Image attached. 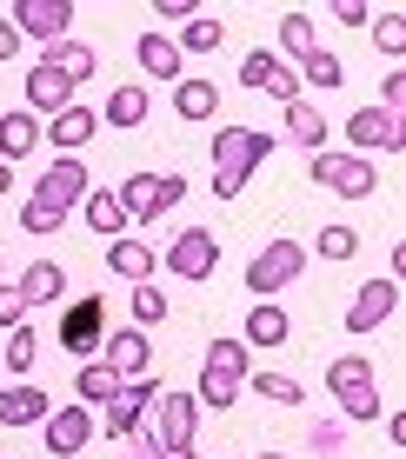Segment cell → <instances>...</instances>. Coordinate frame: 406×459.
I'll return each instance as SVG.
<instances>
[{
  "mask_svg": "<svg viewBox=\"0 0 406 459\" xmlns=\"http://www.w3.org/2000/svg\"><path fill=\"white\" fill-rule=\"evenodd\" d=\"M300 266H307V247H300V240H273V247H260V260L246 266V293L273 299L280 287H293V280H300Z\"/></svg>",
  "mask_w": 406,
  "mask_h": 459,
  "instance_id": "cell-6",
  "label": "cell"
},
{
  "mask_svg": "<svg viewBox=\"0 0 406 459\" xmlns=\"http://www.w3.org/2000/svg\"><path fill=\"white\" fill-rule=\"evenodd\" d=\"M0 273H7V260H0Z\"/></svg>",
  "mask_w": 406,
  "mask_h": 459,
  "instance_id": "cell-50",
  "label": "cell"
},
{
  "mask_svg": "<svg viewBox=\"0 0 406 459\" xmlns=\"http://www.w3.org/2000/svg\"><path fill=\"white\" fill-rule=\"evenodd\" d=\"M153 7H160V21H180V27L194 21V0H153Z\"/></svg>",
  "mask_w": 406,
  "mask_h": 459,
  "instance_id": "cell-45",
  "label": "cell"
},
{
  "mask_svg": "<svg viewBox=\"0 0 406 459\" xmlns=\"http://www.w3.org/2000/svg\"><path fill=\"white\" fill-rule=\"evenodd\" d=\"M160 266H167V273H180V280H207L213 266H220V240H213L207 227H186L180 240L167 247V260H160Z\"/></svg>",
  "mask_w": 406,
  "mask_h": 459,
  "instance_id": "cell-11",
  "label": "cell"
},
{
  "mask_svg": "<svg viewBox=\"0 0 406 459\" xmlns=\"http://www.w3.org/2000/svg\"><path fill=\"white\" fill-rule=\"evenodd\" d=\"M254 459H293V453H254Z\"/></svg>",
  "mask_w": 406,
  "mask_h": 459,
  "instance_id": "cell-48",
  "label": "cell"
},
{
  "mask_svg": "<svg viewBox=\"0 0 406 459\" xmlns=\"http://www.w3.org/2000/svg\"><path fill=\"white\" fill-rule=\"evenodd\" d=\"M134 54H140V67H147L153 81H180V47L167 40V34H140Z\"/></svg>",
  "mask_w": 406,
  "mask_h": 459,
  "instance_id": "cell-28",
  "label": "cell"
},
{
  "mask_svg": "<svg viewBox=\"0 0 406 459\" xmlns=\"http://www.w3.org/2000/svg\"><path fill=\"white\" fill-rule=\"evenodd\" d=\"M93 433H100V426H93V413H87L81 400H73V406H54V413L40 420V439H47V453H54V459L87 453V439H93Z\"/></svg>",
  "mask_w": 406,
  "mask_h": 459,
  "instance_id": "cell-10",
  "label": "cell"
},
{
  "mask_svg": "<svg viewBox=\"0 0 406 459\" xmlns=\"http://www.w3.org/2000/svg\"><path fill=\"white\" fill-rule=\"evenodd\" d=\"M300 74H307V87H340V81H347L340 54H326V47H314V54H300Z\"/></svg>",
  "mask_w": 406,
  "mask_h": 459,
  "instance_id": "cell-34",
  "label": "cell"
},
{
  "mask_svg": "<svg viewBox=\"0 0 406 459\" xmlns=\"http://www.w3.org/2000/svg\"><path fill=\"white\" fill-rule=\"evenodd\" d=\"M160 393H167V386H160V379H153V373L127 379V386H120L114 400L100 406V413H107V420H100V433H107V439H134L140 426H147V406L160 400Z\"/></svg>",
  "mask_w": 406,
  "mask_h": 459,
  "instance_id": "cell-5",
  "label": "cell"
},
{
  "mask_svg": "<svg viewBox=\"0 0 406 459\" xmlns=\"http://www.w3.org/2000/svg\"><path fill=\"white\" fill-rule=\"evenodd\" d=\"M314 253H320V260H353V253H360V233H353L347 220H326L320 240H314Z\"/></svg>",
  "mask_w": 406,
  "mask_h": 459,
  "instance_id": "cell-33",
  "label": "cell"
},
{
  "mask_svg": "<svg viewBox=\"0 0 406 459\" xmlns=\"http://www.w3.org/2000/svg\"><path fill=\"white\" fill-rule=\"evenodd\" d=\"M73 393H81V406L93 413V406H107V400H114V393H120V379L107 373L100 359H81V373H73Z\"/></svg>",
  "mask_w": 406,
  "mask_h": 459,
  "instance_id": "cell-29",
  "label": "cell"
},
{
  "mask_svg": "<svg viewBox=\"0 0 406 459\" xmlns=\"http://www.w3.org/2000/svg\"><path fill=\"white\" fill-rule=\"evenodd\" d=\"M347 140H353V147H380V153H400V147H406V126H400V114L360 107V114H347Z\"/></svg>",
  "mask_w": 406,
  "mask_h": 459,
  "instance_id": "cell-16",
  "label": "cell"
},
{
  "mask_svg": "<svg viewBox=\"0 0 406 459\" xmlns=\"http://www.w3.org/2000/svg\"><path fill=\"white\" fill-rule=\"evenodd\" d=\"M40 60H47V67H60V74H67L73 87H81V81H93V67H100V54H93L87 40H54V47H47Z\"/></svg>",
  "mask_w": 406,
  "mask_h": 459,
  "instance_id": "cell-24",
  "label": "cell"
},
{
  "mask_svg": "<svg viewBox=\"0 0 406 459\" xmlns=\"http://www.w3.org/2000/svg\"><path fill=\"white\" fill-rule=\"evenodd\" d=\"M107 340V299L87 293V299H67V313H60V346H67L73 359H93V346Z\"/></svg>",
  "mask_w": 406,
  "mask_h": 459,
  "instance_id": "cell-7",
  "label": "cell"
},
{
  "mask_svg": "<svg viewBox=\"0 0 406 459\" xmlns=\"http://www.w3.org/2000/svg\"><path fill=\"white\" fill-rule=\"evenodd\" d=\"M307 173H314L320 186H333L340 200H367L373 186H380V167L353 160V153H314V167H307Z\"/></svg>",
  "mask_w": 406,
  "mask_h": 459,
  "instance_id": "cell-8",
  "label": "cell"
},
{
  "mask_svg": "<svg viewBox=\"0 0 406 459\" xmlns=\"http://www.w3.org/2000/svg\"><path fill=\"white\" fill-rule=\"evenodd\" d=\"M147 114H153V100H147V87H114L107 93V126H147Z\"/></svg>",
  "mask_w": 406,
  "mask_h": 459,
  "instance_id": "cell-27",
  "label": "cell"
},
{
  "mask_svg": "<svg viewBox=\"0 0 406 459\" xmlns=\"http://www.w3.org/2000/svg\"><path fill=\"white\" fill-rule=\"evenodd\" d=\"M34 359H40V340H34V326H13V333H7V367L34 379Z\"/></svg>",
  "mask_w": 406,
  "mask_h": 459,
  "instance_id": "cell-36",
  "label": "cell"
},
{
  "mask_svg": "<svg viewBox=\"0 0 406 459\" xmlns=\"http://www.w3.org/2000/svg\"><path fill=\"white\" fill-rule=\"evenodd\" d=\"M7 27L13 34H34V40H67V27H73V0H13V13H7Z\"/></svg>",
  "mask_w": 406,
  "mask_h": 459,
  "instance_id": "cell-9",
  "label": "cell"
},
{
  "mask_svg": "<svg viewBox=\"0 0 406 459\" xmlns=\"http://www.w3.org/2000/svg\"><path fill=\"white\" fill-rule=\"evenodd\" d=\"M13 293H21V307L34 313V307H47V299H60V293H67V273H60L54 260H34L21 280H13Z\"/></svg>",
  "mask_w": 406,
  "mask_h": 459,
  "instance_id": "cell-20",
  "label": "cell"
},
{
  "mask_svg": "<svg viewBox=\"0 0 406 459\" xmlns=\"http://www.w3.org/2000/svg\"><path fill=\"white\" fill-rule=\"evenodd\" d=\"M220 40H227V27L213 21V13H194V21L180 27V40H174V47H180V60H186V54H213Z\"/></svg>",
  "mask_w": 406,
  "mask_h": 459,
  "instance_id": "cell-31",
  "label": "cell"
},
{
  "mask_svg": "<svg viewBox=\"0 0 406 459\" xmlns=\"http://www.w3.org/2000/svg\"><path fill=\"white\" fill-rule=\"evenodd\" d=\"M87 227L107 233V240H127V213H120L114 186H87Z\"/></svg>",
  "mask_w": 406,
  "mask_h": 459,
  "instance_id": "cell-26",
  "label": "cell"
},
{
  "mask_svg": "<svg viewBox=\"0 0 406 459\" xmlns=\"http://www.w3.org/2000/svg\"><path fill=\"white\" fill-rule=\"evenodd\" d=\"M93 134H100V114H93V107H60L54 120H40V140H47V147H60V153L93 147Z\"/></svg>",
  "mask_w": 406,
  "mask_h": 459,
  "instance_id": "cell-15",
  "label": "cell"
},
{
  "mask_svg": "<svg viewBox=\"0 0 406 459\" xmlns=\"http://www.w3.org/2000/svg\"><path fill=\"white\" fill-rule=\"evenodd\" d=\"M267 153H273V134H260V126H220V134H213V167L254 173Z\"/></svg>",
  "mask_w": 406,
  "mask_h": 459,
  "instance_id": "cell-14",
  "label": "cell"
},
{
  "mask_svg": "<svg viewBox=\"0 0 406 459\" xmlns=\"http://www.w3.org/2000/svg\"><path fill=\"white\" fill-rule=\"evenodd\" d=\"M0 326H7V333H13V326H27V307H21V293H13V287H0Z\"/></svg>",
  "mask_w": 406,
  "mask_h": 459,
  "instance_id": "cell-44",
  "label": "cell"
},
{
  "mask_svg": "<svg viewBox=\"0 0 406 459\" xmlns=\"http://www.w3.org/2000/svg\"><path fill=\"white\" fill-rule=\"evenodd\" d=\"M160 459H194V453H160Z\"/></svg>",
  "mask_w": 406,
  "mask_h": 459,
  "instance_id": "cell-49",
  "label": "cell"
},
{
  "mask_svg": "<svg viewBox=\"0 0 406 459\" xmlns=\"http://www.w3.org/2000/svg\"><path fill=\"white\" fill-rule=\"evenodd\" d=\"M333 21H340V27H367L373 7H367V0H333Z\"/></svg>",
  "mask_w": 406,
  "mask_h": 459,
  "instance_id": "cell-43",
  "label": "cell"
},
{
  "mask_svg": "<svg viewBox=\"0 0 406 459\" xmlns=\"http://www.w3.org/2000/svg\"><path fill=\"white\" fill-rule=\"evenodd\" d=\"M174 114L186 126L213 120V114H220V87H213V81H186V74H180V81H174Z\"/></svg>",
  "mask_w": 406,
  "mask_h": 459,
  "instance_id": "cell-23",
  "label": "cell"
},
{
  "mask_svg": "<svg viewBox=\"0 0 406 459\" xmlns=\"http://www.w3.org/2000/svg\"><path fill=\"white\" fill-rule=\"evenodd\" d=\"M326 386H333L340 413H347L353 426H373V420H380V386H373V359H360V353L333 359V367H326Z\"/></svg>",
  "mask_w": 406,
  "mask_h": 459,
  "instance_id": "cell-3",
  "label": "cell"
},
{
  "mask_svg": "<svg viewBox=\"0 0 406 459\" xmlns=\"http://www.w3.org/2000/svg\"><path fill=\"white\" fill-rule=\"evenodd\" d=\"M400 107H406V74L393 67V74L380 81V114H400Z\"/></svg>",
  "mask_w": 406,
  "mask_h": 459,
  "instance_id": "cell-42",
  "label": "cell"
},
{
  "mask_svg": "<svg viewBox=\"0 0 406 459\" xmlns=\"http://www.w3.org/2000/svg\"><path fill=\"white\" fill-rule=\"evenodd\" d=\"M373 47H380V54H406V13H373Z\"/></svg>",
  "mask_w": 406,
  "mask_h": 459,
  "instance_id": "cell-37",
  "label": "cell"
},
{
  "mask_svg": "<svg viewBox=\"0 0 406 459\" xmlns=\"http://www.w3.org/2000/svg\"><path fill=\"white\" fill-rule=\"evenodd\" d=\"M200 406H213V413H227L233 400H240V386H233V379H220V373H207L200 367V393H194Z\"/></svg>",
  "mask_w": 406,
  "mask_h": 459,
  "instance_id": "cell-38",
  "label": "cell"
},
{
  "mask_svg": "<svg viewBox=\"0 0 406 459\" xmlns=\"http://www.w3.org/2000/svg\"><path fill=\"white\" fill-rule=\"evenodd\" d=\"M393 307H400V280L393 273L360 280V293H353V307H347V326H353V333H373V326L393 320Z\"/></svg>",
  "mask_w": 406,
  "mask_h": 459,
  "instance_id": "cell-12",
  "label": "cell"
},
{
  "mask_svg": "<svg viewBox=\"0 0 406 459\" xmlns=\"http://www.w3.org/2000/svg\"><path fill=\"white\" fill-rule=\"evenodd\" d=\"M87 200V160L81 153H67V160H54L34 180V194H27V207H21V227L27 233H54V227H67V213Z\"/></svg>",
  "mask_w": 406,
  "mask_h": 459,
  "instance_id": "cell-1",
  "label": "cell"
},
{
  "mask_svg": "<svg viewBox=\"0 0 406 459\" xmlns=\"http://www.w3.org/2000/svg\"><path fill=\"white\" fill-rule=\"evenodd\" d=\"M13 54H21V34H13V27L0 21V60H13Z\"/></svg>",
  "mask_w": 406,
  "mask_h": 459,
  "instance_id": "cell-46",
  "label": "cell"
},
{
  "mask_svg": "<svg viewBox=\"0 0 406 459\" xmlns=\"http://www.w3.org/2000/svg\"><path fill=\"white\" fill-rule=\"evenodd\" d=\"M287 307H280V299H260L254 313H246V346H287Z\"/></svg>",
  "mask_w": 406,
  "mask_h": 459,
  "instance_id": "cell-25",
  "label": "cell"
},
{
  "mask_svg": "<svg viewBox=\"0 0 406 459\" xmlns=\"http://www.w3.org/2000/svg\"><path fill=\"white\" fill-rule=\"evenodd\" d=\"M280 67H287L280 54H240V87H273Z\"/></svg>",
  "mask_w": 406,
  "mask_h": 459,
  "instance_id": "cell-40",
  "label": "cell"
},
{
  "mask_svg": "<svg viewBox=\"0 0 406 459\" xmlns=\"http://www.w3.org/2000/svg\"><path fill=\"white\" fill-rule=\"evenodd\" d=\"M246 180H254V173H240V167H213V200H240V194H246Z\"/></svg>",
  "mask_w": 406,
  "mask_h": 459,
  "instance_id": "cell-41",
  "label": "cell"
},
{
  "mask_svg": "<svg viewBox=\"0 0 406 459\" xmlns=\"http://www.w3.org/2000/svg\"><path fill=\"white\" fill-rule=\"evenodd\" d=\"M54 413V400H47L40 379H21V386H0V426H40Z\"/></svg>",
  "mask_w": 406,
  "mask_h": 459,
  "instance_id": "cell-18",
  "label": "cell"
},
{
  "mask_svg": "<svg viewBox=\"0 0 406 459\" xmlns=\"http://www.w3.org/2000/svg\"><path fill=\"white\" fill-rule=\"evenodd\" d=\"M207 373H220V379H233V386H246V373H254V346L233 340V333L207 340Z\"/></svg>",
  "mask_w": 406,
  "mask_h": 459,
  "instance_id": "cell-22",
  "label": "cell"
},
{
  "mask_svg": "<svg viewBox=\"0 0 406 459\" xmlns=\"http://www.w3.org/2000/svg\"><path fill=\"white\" fill-rule=\"evenodd\" d=\"M114 200H120V213L127 220H160V213H174L180 200H186V180L180 173H127V180L114 186Z\"/></svg>",
  "mask_w": 406,
  "mask_h": 459,
  "instance_id": "cell-2",
  "label": "cell"
},
{
  "mask_svg": "<svg viewBox=\"0 0 406 459\" xmlns=\"http://www.w3.org/2000/svg\"><path fill=\"white\" fill-rule=\"evenodd\" d=\"M7 186H13V167H7V160H0V200H7Z\"/></svg>",
  "mask_w": 406,
  "mask_h": 459,
  "instance_id": "cell-47",
  "label": "cell"
},
{
  "mask_svg": "<svg viewBox=\"0 0 406 459\" xmlns=\"http://www.w3.org/2000/svg\"><path fill=\"white\" fill-rule=\"evenodd\" d=\"M60 107H73V81H67L60 67H47V60H34V74H27V114H34V120H40V114L54 120Z\"/></svg>",
  "mask_w": 406,
  "mask_h": 459,
  "instance_id": "cell-17",
  "label": "cell"
},
{
  "mask_svg": "<svg viewBox=\"0 0 406 459\" xmlns=\"http://www.w3.org/2000/svg\"><path fill=\"white\" fill-rule=\"evenodd\" d=\"M107 266H114L127 287H147V280L160 273V260H153L147 240H107Z\"/></svg>",
  "mask_w": 406,
  "mask_h": 459,
  "instance_id": "cell-19",
  "label": "cell"
},
{
  "mask_svg": "<svg viewBox=\"0 0 406 459\" xmlns=\"http://www.w3.org/2000/svg\"><path fill=\"white\" fill-rule=\"evenodd\" d=\"M287 134L300 140V147H314V153H326V114H320V107L293 100V107H287Z\"/></svg>",
  "mask_w": 406,
  "mask_h": 459,
  "instance_id": "cell-30",
  "label": "cell"
},
{
  "mask_svg": "<svg viewBox=\"0 0 406 459\" xmlns=\"http://www.w3.org/2000/svg\"><path fill=\"white\" fill-rule=\"evenodd\" d=\"M246 386H254L260 400H273V406H300V400H307L293 373H246Z\"/></svg>",
  "mask_w": 406,
  "mask_h": 459,
  "instance_id": "cell-32",
  "label": "cell"
},
{
  "mask_svg": "<svg viewBox=\"0 0 406 459\" xmlns=\"http://www.w3.org/2000/svg\"><path fill=\"white\" fill-rule=\"evenodd\" d=\"M134 320H140V333H147V326H160V320H167V293L153 287V280H147V287H134Z\"/></svg>",
  "mask_w": 406,
  "mask_h": 459,
  "instance_id": "cell-39",
  "label": "cell"
},
{
  "mask_svg": "<svg viewBox=\"0 0 406 459\" xmlns=\"http://www.w3.org/2000/svg\"><path fill=\"white\" fill-rule=\"evenodd\" d=\"M153 446L160 453H194V433H200V400L194 393H160L153 400Z\"/></svg>",
  "mask_w": 406,
  "mask_h": 459,
  "instance_id": "cell-4",
  "label": "cell"
},
{
  "mask_svg": "<svg viewBox=\"0 0 406 459\" xmlns=\"http://www.w3.org/2000/svg\"><path fill=\"white\" fill-rule=\"evenodd\" d=\"M34 147H40V120L27 114V107H13L7 120H0V160H34Z\"/></svg>",
  "mask_w": 406,
  "mask_h": 459,
  "instance_id": "cell-21",
  "label": "cell"
},
{
  "mask_svg": "<svg viewBox=\"0 0 406 459\" xmlns=\"http://www.w3.org/2000/svg\"><path fill=\"white\" fill-rule=\"evenodd\" d=\"M100 346H107V359H100V367L114 373L120 386H127V379H140V373H153V340L140 333V326H120V333H107Z\"/></svg>",
  "mask_w": 406,
  "mask_h": 459,
  "instance_id": "cell-13",
  "label": "cell"
},
{
  "mask_svg": "<svg viewBox=\"0 0 406 459\" xmlns=\"http://www.w3.org/2000/svg\"><path fill=\"white\" fill-rule=\"evenodd\" d=\"M280 54H314V21L307 13H280Z\"/></svg>",
  "mask_w": 406,
  "mask_h": 459,
  "instance_id": "cell-35",
  "label": "cell"
}]
</instances>
